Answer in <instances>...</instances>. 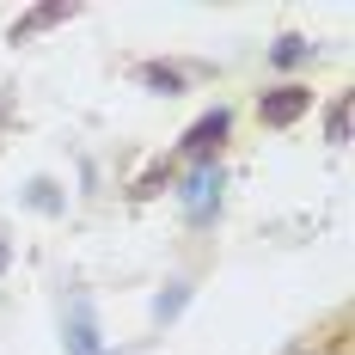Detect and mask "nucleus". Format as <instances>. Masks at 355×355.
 <instances>
[{
	"instance_id": "obj_1",
	"label": "nucleus",
	"mask_w": 355,
	"mask_h": 355,
	"mask_svg": "<svg viewBox=\"0 0 355 355\" xmlns=\"http://www.w3.org/2000/svg\"><path fill=\"white\" fill-rule=\"evenodd\" d=\"M306 110H313V92H306L300 80H288V86H276V92L257 98V123H263V129H288V123H300Z\"/></svg>"
},
{
	"instance_id": "obj_2",
	"label": "nucleus",
	"mask_w": 355,
	"mask_h": 355,
	"mask_svg": "<svg viewBox=\"0 0 355 355\" xmlns=\"http://www.w3.org/2000/svg\"><path fill=\"white\" fill-rule=\"evenodd\" d=\"M227 129H233V116H227V110H209V116L184 135V159H196V166H202V159H214V153H220V141H227Z\"/></svg>"
},
{
	"instance_id": "obj_3",
	"label": "nucleus",
	"mask_w": 355,
	"mask_h": 355,
	"mask_svg": "<svg viewBox=\"0 0 355 355\" xmlns=\"http://www.w3.org/2000/svg\"><path fill=\"white\" fill-rule=\"evenodd\" d=\"M62 19H73V6H37V12H25V19L12 25V43H25V37L49 31V25H62Z\"/></svg>"
},
{
	"instance_id": "obj_4",
	"label": "nucleus",
	"mask_w": 355,
	"mask_h": 355,
	"mask_svg": "<svg viewBox=\"0 0 355 355\" xmlns=\"http://www.w3.org/2000/svg\"><path fill=\"white\" fill-rule=\"evenodd\" d=\"M141 86H153V92H184V68H172V62H141Z\"/></svg>"
},
{
	"instance_id": "obj_5",
	"label": "nucleus",
	"mask_w": 355,
	"mask_h": 355,
	"mask_svg": "<svg viewBox=\"0 0 355 355\" xmlns=\"http://www.w3.org/2000/svg\"><path fill=\"white\" fill-rule=\"evenodd\" d=\"M324 141H349V92H337V105L324 116Z\"/></svg>"
},
{
	"instance_id": "obj_6",
	"label": "nucleus",
	"mask_w": 355,
	"mask_h": 355,
	"mask_svg": "<svg viewBox=\"0 0 355 355\" xmlns=\"http://www.w3.org/2000/svg\"><path fill=\"white\" fill-rule=\"evenodd\" d=\"M73 349H80V355H98V343H92V319H86V300L73 306Z\"/></svg>"
},
{
	"instance_id": "obj_7",
	"label": "nucleus",
	"mask_w": 355,
	"mask_h": 355,
	"mask_svg": "<svg viewBox=\"0 0 355 355\" xmlns=\"http://www.w3.org/2000/svg\"><path fill=\"white\" fill-rule=\"evenodd\" d=\"M324 355H349V313H337L324 331Z\"/></svg>"
},
{
	"instance_id": "obj_8",
	"label": "nucleus",
	"mask_w": 355,
	"mask_h": 355,
	"mask_svg": "<svg viewBox=\"0 0 355 355\" xmlns=\"http://www.w3.org/2000/svg\"><path fill=\"white\" fill-rule=\"evenodd\" d=\"M306 55H313V43H306V37H282V43H276V62H282V68L306 62Z\"/></svg>"
},
{
	"instance_id": "obj_9",
	"label": "nucleus",
	"mask_w": 355,
	"mask_h": 355,
	"mask_svg": "<svg viewBox=\"0 0 355 355\" xmlns=\"http://www.w3.org/2000/svg\"><path fill=\"white\" fill-rule=\"evenodd\" d=\"M0 270H6V245H0Z\"/></svg>"
}]
</instances>
